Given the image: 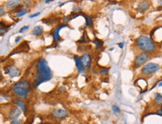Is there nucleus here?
Wrapping results in <instances>:
<instances>
[{"label": "nucleus", "mask_w": 162, "mask_h": 124, "mask_svg": "<svg viewBox=\"0 0 162 124\" xmlns=\"http://www.w3.org/2000/svg\"><path fill=\"white\" fill-rule=\"evenodd\" d=\"M22 112H23L22 110L19 107H14L10 111V112L8 114V117L10 120H11V121L14 120H17L20 117Z\"/></svg>", "instance_id": "obj_8"}, {"label": "nucleus", "mask_w": 162, "mask_h": 124, "mask_svg": "<svg viewBox=\"0 0 162 124\" xmlns=\"http://www.w3.org/2000/svg\"><path fill=\"white\" fill-rule=\"evenodd\" d=\"M83 17L86 19V25L88 27L91 28L92 27V20L91 17L89 16H86V15H83Z\"/></svg>", "instance_id": "obj_19"}, {"label": "nucleus", "mask_w": 162, "mask_h": 124, "mask_svg": "<svg viewBox=\"0 0 162 124\" xmlns=\"http://www.w3.org/2000/svg\"><path fill=\"white\" fill-rule=\"evenodd\" d=\"M69 124H76V123H69Z\"/></svg>", "instance_id": "obj_33"}, {"label": "nucleus", "mask_w": 162, "mask_h": 124, "mask_svg": "<svg viewBox=\"0 0 162 124\" xmlns=\"http://www.w3.org/2000/svg\"><path fill=\"white\" fill-rule=\"evenodd\" d=\"M23 120L22 119H17V120H12L11 122V124H23Z\"/></svg>", "instance_id": "obj_21"}, {"label": "nucleus", "mask_w": 162, "mask_h": 124, "mask_svg": "<svg viewBox=\"0 0 162 124\" xmlns=\"http://www.w3.org/2000/svg\"><path fill=\"white\" fill-rule=\"evenodd\" d=\"M162 86V82H161L160 84H159V87H161Z\"/></svg>", "instance_id": "obj_32"}, {"label": "nucleus", "mask_w": 162, "mask_h": 124, "mask_svg": "<svg viewBox=\"0 0 162 124\" xmlns=\"http://www.w3.org/2000/svg\"><path fill=\"white\" fill-rule=\"evenodd\" d=\"M112 109H113V111L114 112V114H119L120 113V108L116 105H113Z\"/></svg>", "instance_id": "obj_20"}, {"label": "nucleus", "mask_w": 162, "mask_h": 124, "mask_svg": "<svg viewBox=\"0 0 162 124\" xmlns=\"http://www.w3.org/2000/svg\"><path fill=\"white\" fill-rule=\"evenodd\" d=\"M13 103H14V105H17V106L20 108V109L22 110V111H23L25 115L27 113V111H28L27 107H26V103H25L23 100L19 99H14V100H13Z\"/></svg>", "instance_id": "obj_11"}, {"label": "nucleus", "mask_w": 162, "mask_h": 124, "mask_svg": "<svg viewBox=\"0 0 162 124\" xmlns=\"http://www.w3.org/2000/svg\"><path fill=\"white\" fill-rule=\"evenodd\" d=\"M74 61H75V64H76L78 72L80 73H83L84 71H85V68H84V66H83L82 61H81L80 58H79L77 55H74Z\"/></svg>", "instance_id": "obj_12"}, {"label": "nucleus", "mask_w": 162, "mask_h": 124, "mask_svg": "<svg viewBox=\"0 0 162 124\" xmlns=\"http://www.w3.org/2000/svg\"><path fill=\"white\" fill-rule=\"evenodd\" d=\"M93 43L95 44V46H96V49H101L102 47H103V41H101V40H99V39L98 38H95L94 40H93Z\"/></svg>", "instance_id": "obj_17"}, {"label": "nucleus", "mask_w": 162, "mask_h": 124, "mask_svg": "<svg viewBox=\"0 0 162 124\" xmlns=\"http://www.w3.org/2000/svg\"><path fill=\"white\" fill-rule=\"evenodd\" d=\"M81 61L84 66L85 69H89L91 67L92 58L89 53H84L80 58Z\"/></svg>", "instance_id": "obj_9"}, {"label": "nucleus", "mask_w": 162, "mask_h": 124, "mask_svg": "<svg viewBox=\"0 0 162 124\" xmlns=\"http://www.w3.org/2000/svg\"><path fill=\"white\" fill-rule=\"evenodd\" d=\"M7 32V29H4V28H2V27H1L0 28V36H2V35H3L5 33H6Z\"/></svg>", "instance_id": "obj_24"}, {"label": "nucleus", "mask_w": 162, "mask_h": 124, "mask_svg": "<svg viewBox=\"0 0 162 124\" xmlns=\"http://www.w3.org/2000/svg\"><path fill=\"white\" fill-rule=\"evenodd\" d=\"M108 69H105V70H101V75H107V73H108Z\"/></svg>", "instance_id": "obj_27"}, {"label": "nucleus", "mask_w": 162, "mask_h": 124, "mask_svg": "<svg viewBox=\"0 0 162 124\" xmlns=\"http://www.w3.org/2000/svg\"><path fill=\"white\" fill-rule=\"evenodd\" d=\"M119 47L121 48H122L123 47V43H119Z\"/></svg>", "instance_id": "obj_31"}, {"label": "nucleus", "mask_w": 162, "mask_h": 124, "mask_svg": "<svg viewBox=\"0 0 162 124\" xmlns=\"http://www.w3.org/2000/svg\"><path fill=\"white\" fill-rule=\"evenodd\" d=\"M5 74H8L11 78L19 76L20 75V70L19 68L14 67L13 65H10L8 67H5L4 68Z\"/></svg>", "instance_id": "obj_7"}, {"label": "nucleus", "mask_w": 162, "mask_h": 124, "mask_svg": "<svg viewBox=\"0 0 162 124\" xmlns=\"http://www.w3.org/2000/svg\"><path fill=\"white\" fill-rule=\"evenodd\" d=\"M149 8V4L148 2H141L138 5V10L140 12H144Z\"/></svg>", "instance_id": "obj_15"}, {"label": "nucleus", "mask_w": 162, "mask_h": 124, "mask_svg": "<svg viewBox=\"0 0 162 124\" xmlns=\"http://www.w3.org/2000/svg\"><path fill=\"white\" fill-rule=\"evenodd\" d=\"M67 26V25H65V24H62V25H59V26H56V29H54V31H53V41L55 42V43H57V42H59V40H60V36H59V31H60V30L62 28H64V27H66Z\"/></svg>", "instance_id": "obj_10"}, {"label": "nucleus", "mask_w": 162, "mask_h": 124, "mask_svg": "<svg viewBox=\"0 0 162 124\" xmlns=\"http://www.w3.org/2000/svg\"><path fill=\"white\" fill-rule=\"evenodd\" d=\"M68 112L63 108H56L53 109L51 112V116L57 120H64L68 117Z\"/></svg>", "instance_id": "obj_5"}, {"label": "nucleus", "mask_w": 162, "mask_h": 124, "mask_svg": "<svg viewBox=\"0 0 162 124\" xmlns=\"http://www.w3.org/2000/svg\"><path fill=\"white\" fill-rule=\"evenodd\" d=\"M5 14V8L4 7H0V17L4 16Z\"/></svg>", "instance_id": "obj_23"}, {"label": "nucleus", "mask_w": 162, "mask_h": 124, "mask_svg": "<svg viewBox=\"0 0 162 124\" xmlns=\"http://www.w3.org/2000/svg\"><path fill=\"white\" fill-rule=\"evenodd\" d=\"M22 1H17V0H12V1H8L5 6L8 9L13 10L16 8L17 7H19L21 4Z\"/></svg>", "instance_id": "obj_13"}, {"label": "nucleus", "mask_w": 162, "mask_h": 124, "mask_svg": "<svg viewBox=\"0 0 162 124\" xmlns=\"http://www.w3.org/2000/svg\"><path fill=\"white\" fill-rule=\"evenodd\" d=\"M149 58V54L147 52H142L137 55L134 60V66L136 67H140Z\"/></svg>", "instance_id": "obj_6"}, {"label": "nucleus", "mask_w": 162, "mask_h": 124, "mask_svg": "<svg viewBox=\"0 0 162 124\" xmlns=\"http://www.w3.org/2000/svg\"><path fill=\"white\" fill-rule=\"evenodd\" d=\"M23 4L26 5V8H29V7H30V5L32 4V2H31V1H24V2H23Z\"/></svg>", "instance_id": "obj_25"}, {"label": "nucleus", "mask_w": 162, "mask_h": 124, "mask_svg": "<svg viewBox=\"0 0 162 124\" xmlns=\"http://www.w3.org/2000/svg\"><path fill=\"white\" fill-rule=\"evenodd\" d=\"M158 115H160V116H161L162 117V109H159L158 111H157V113H156Z\"/></svg>", "instance_id": "obj_29"}, {"label": "nucleus", "mask_w": 162, "mask_h": 124, "mask_svg": "<svg viewBox=\"0 0 162 124\" xmlns=\"http://www.w3.org/2000/svg\"><path fill=\"white\" fill-rule=\"evenodd\" d=\"M43 32H44V29L41 26H36L35 27L33 28L32 31V35L35 37H39L43 34Z\"/></svg>", "instance_id": "obj_14"}, {"label": "nucleus", "mask_w": 162, "mask_h": 124, "mask_svg": "<svg viewBox=\"0 0 162 124\" xmlns=\"http://www.w3.org/2000/svg\"><path fill=\"white\" fill-rule=\"evenodd\" d=\"M21 39H22V38H21L20 36H19V37H17V38L15 39V43H18L20 42V40H21Z\"/></svg>", "instance_id": "obj_28"}, {"label": "nucleus", "mask_w": 162, "mask_h": 124, "mask_svg": "<svg viewBox=\"0 0 162 124\" xmlns=\"http://www.w3.org/2000/svg\"><path fill=\"white\" fill-rule=\"evenodd\" d=\"M160 68V66L155 63H148L142 69V73L145 75H151L157 72Z\"/></svg>", "instance_id": "obj_4"}, {"label": "nucleus", "mask_w": 162, "mask_h": 124, "mask_svg": "<svg viewBox=\"0 0 162 124\" xmlns=\"http://www.w3.org/2000/svg\"><path fill=\"white\" fill-rule=\"evenodd\" d=\"M51 2H53V1H52V0H46V1H45V3H46V4H48V3H50Z\"/></svg>", "instance_id": "obj_30"}, {"label": "nucleus", "mask_w": 162, "mask_h": 124, "mask_svg": "<svg viewBox=\"0 0 162 124\" xmlns=\"http://www.w3.org/2000/svg\"><path fill=\"white\" fill-rule=\"evenodd\" d=\"M155 102L156 103V104L158 105H161L162 104V95L160 94H156L155 97Z\"/></svg>", "instance_id": "obj_18"}, {"label": "nucleus", "mask_w": 162, "mask_h": 124, "mask_svg": "<svg viewBox=\"0 0 162 124\" xmlns=\"http://www.w3.org/2000/svg\"><path fill=\"white\" fill-rule=\"evenodd\" d=\"M27 12H28V10L26 9V8H21V9L18 10L15 14V15H16V17H23V16H25L26 14H27Z\"/></svg>", "instance_id": "obj_16"}, {"label": "nucleus", "mask_w": 162, "mask_h": 124, "mask_svg": "<svg viewBox=\"0 0 162 124\" xmlns=\"http://www.w3.org/2000/svg\"><path fill=\"white\" fill-rule=\"evenodd\" d=\"M52 77L53 73L47 61L44 58L39 59L36 64V73L32 84L33 87L37 88L40 84L50 81Z\"/></svg>", "instance_id": "obj_1"}, {"label": "nucleus", "mask_w": 162, "mask_h": 124, "mask_svg": "<svg viewBox=\"0 0 162 124\" xmlns=\"http://www.w3.org/2000/svg\"><path fill=\"white\" fill-rule=\"evenodd\" d=\"M40 14V12H38V13H36V14H32V15H29V18H34V17H38V16H39Z\"/></svg>", "instance_id": "obj_26"}, {"label": "nucleus", "mask_w": 162, "mask_h": 124, "mask_svg": "<svg viewBox=\"0 0 162 124\" xmlns=\"http://www.w3.org/2000/svg\"><path fill=\"white\" fill-rule=\"evenodd\" d=\"M29 29V26H23V27L20 29L19 32H20V33H23V32H24L25 31L28 30Z\"/></svg>", "instance_id": "obj_22"}, {"label": "nucleus", "mask_w": 162, "mask_h": 124, "mask_svg": "<svg viewBox=\"0 0 162 124\" xmlns=\"http://www.w3.org/2000/svg\"><path fill=\"white\" fill-rule=\"evenodd\" d=\"M13 92L21 99H26L31 92V84L26 78H22L13 86Z\"/></svg>", "instance_id": "obj_2"}, {"label": "nucleus", "mask_w": 162, "mask_h": 124, "mask_svg": "<svg viewBox=\"0 0 162 124\" xmlns=\"http://www.w3.org/2000/svg\"><path fill=\"white\" fill-rule=\"evenodd\" d=\"M138 47L143 50L144 52H153L155 50V44L152 39L147 36L143 35L139 37L136 41Z\"/></svg>", "instance_id": "obj_3"}]
</instances>
